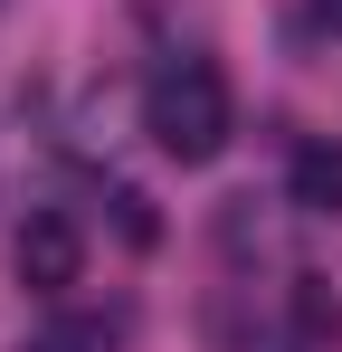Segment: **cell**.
Here are the masks:
<instances>
[{"label": "cell", "mask_w": 342, "mask_h": 352, "mask_svg": "<svg viewBox=\"0 0 342 352\" xmlns=\"http://www.w3.org/2000/svg\"><path fill=\"white\" fill-rule=\"evenodd\" d=\"M342 343V295L323 276H295L285 286V352H333Z\"/></svg>", "instance_id": "3"}, {"label": "cell", "mask_w": 342, "mask_h": 352, "mask_svg": "<svg viewBox=\"0 0 342 352\" xmlns=\"http://www.w3.org/2000/svg\"><path fill=\"white\" fill-rule=\"evenodd\" d=\"M143 133L162 143L171 162H219L228 133H238V105H228V76L209 58H171L152 86H143Z\"/></svg>", "instance_id": "1"}, {"label": "cell", "mask_w": 342, "mask_h": 352, "mask_svg": "<svg viewBox=\"0 0 342 352\" xmlns=\"http://www.w3.org/2000/svg\"><path fill=\"white\" fill-rule=\"evenodd\" d=\"M114 229H124V248H152L162 219H152V200H143V190H114Z\"/></svg>", "instance_id": "6"}, {"label": "cell", "mask_w": 342, "mask_h": 352, "mask_svg": "<svg viewBox=\"0 0 342 352\" xmlns=\"http://www.w3.org/2000/svg\"><path fill=\"white\" fill-rule=\"evenodd\" d=\"M19 352H124V314H57Z\"/></svg>", "instance_id": "4"}, {"label": "cell", "mask_w": 342, "mask_h": 352, "mask_svg": "<svg viewBox=\"0 0 342 352\" xmlns=\"http://www.w3.org/2000/svg\"><path fill=\"white\" fill-rule=\"evenodd\" d=\"M304 29L323 38V29H342V0H304Z\"/></svg>", "instance_id": "7"}, {"label": "cell", "mask_w": 342, "mask_h": 352, "mask_svg": "<svg viewBox=\"0 0 342 352\" xmlns=\"http://www.w3.org/2000/svg\"><path fill=\"white\" fill-rule=\"evenodd\" d=\"M295 200L323 210V219H342V143H304L295 153Z\"/></svg>", "instance_id": "5"}, {"label": "cell", "mask_w": 342, "mask_h": 352, "mask_svg": "<svg viewBox=\"0 0 342 352\" xmlns=\"http://www.w3.org/2000/svg\"><path fill=\"white\" fill-rule=\"evenodd\" d=\"M10 267H19L29 295H67L76 276H86V238H76V219H67V210H38V219L19 229V248H10Z\"/></svg>", "instance_id": "2"}]
</instances>
